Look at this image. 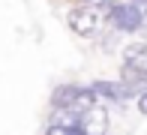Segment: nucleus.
<instances>
[{"label":"nucleus","instance_id":"20e7f679","mask_svg":"<svg viewBox=\"0 0 147 135\" xmlns=\"http://www.w3.org/2000/svg\"><path fill=\"white\" fill-rule=\"evenodd\" d=\"M96 96H105V99H114V102H129L132 96H135V90H132L126 81H96V84L90 87Z\"/></svg>","mask_w":147,"mask_h":135},{"label":"nucleus","instance_id":"7ed1b4c3","mask_svg":"<svg viewBox=\"0 0 147 135\" xmlns=\"http://www.w3.org/2000/svg\"><path fill=\"white\" fill-rule=\"evenodd\" d=\"M66 21H69L72 33H78V36H96L105 18L99 15L93 6H87V3H84V6H75V9L69 12V18H66Z\"/></svg>","mask_w":147,"mask_h":135},{"label":"nucleus","instance_id":"0eeeda50","mask_svg":"<svg viewBox=\"0 0 147 135\" xmlns=\"http://www.w3.org/2000/svg\"><path fill=\"white\" fill-rule=\"evenodd\" d=\"M135 6H138V9H141V15H144V21H147V0H138Z\"/></svg>","mask_w":147,"mask_h":135},{"label":"nucleus","instance_id":"f257e3e1","mask_svg":"<svg viewBox=\"0 0 147 135\" xmlns=\"http://www.w3.org/2000/svg\"><path fill=\"white\" fill-rule=\"evenodd\" d=\"M96 93L90 87H78V84H63L51 93V105L54 108H69V111H87L96 105Z\"/></svg>","mask_w":147,"mask_h":135},{"label":"nucleus","instance_id":"6e6552de","mask_svg":"<svg viewBox=\"0 0 147 135\" xmlns=\"http://www.w3.org/2000/svg\"><path fill=\"white\" fill-rule=\"evenodd\" d=\"M135 3H138V0H135Z\"/></svg>","mask_w":147,"mask_h":135},{"label":"nucleus","instance_id":"39448f33","mask_svg":"<svg viewBox=\"0 0 147 135\" xmlns=\"http://www.w3.org/2000/svg\"><path fill=\"white\" fill-rule=\"evenodd\" d=\"M123 60H126V69L144 72V75H147V45H141V42L129 45V48H126V54H123Z\"/></svg>","mask_w":147,"mask_h":135},{"label":"nucleus","instance_id":"423d86ee","mask_svg":"<svg viewBox=\"0 0 147 135\" xmlns=\"http://www.w3.org/2000/svg\"><path fill=\"white\" fill-rule=\"evenodd\" d=\"M138 111H141V114H147V90L141 93V96H138Z\"/></svg>","mask_w":147,"mask_h":135},{"label":"nucleus","instance_id":"f03ea898","mask_svg":"<svg viewBox=\"0 0 147 135\" xmlns=\"http://www.w3.org/2000/svg\"><path fill=\"white\" fill-rule=\"evenodd\" d=\"M105 18L123 33H135V30L144 27V15H141V9H138L135 3H114Z\"/></svg>","mask_w":147,"mask_h":135}]
</instances>
